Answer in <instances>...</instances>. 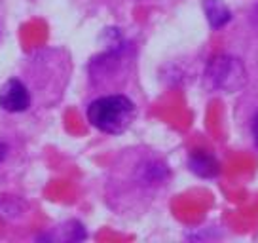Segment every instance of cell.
<instances>
[{
  "mask_svg": "<svg viewBox=\"0 0 258 243\" xmlns=\"http://www.w3.org/2000/svg\"><path fill=\"white\" fill-rule=\"evenodd\" d=\"M203 8H205L207 21H209L213 29H220V27H224L232 19V12L228 10V6L222 0H205Z\"/></svg>",
  "mask_w": 258,
  "mask_h": 243,
  "instance_id": "5",
  "label": "cell"
},
{
  "mask_svg": "<svg viewBox=\"0 0 258 243\" xmlns=\"http://www.w3.org/2000/svg\"><path fill=\"white\" fill-rule=\"evenodd\" d=\"M207 78L213 82V86L226 91H235L241 88L245 82V73H243L241 63L234 57L220 55L215 57L209 63L207 69Z\"/></svg>",
  "mask_w": 258,
  "mask_h": 243,
  "instance_id": "2",
  "label": "cell"
},
{
  "mask_svg": "<svg viewBox=\"0 0 258 243\" xmlns=\"http://www.w3.org/2000/svg\"><path fill=\"white\" fill-rule=\"evenodd\" d=\"M6 154H8V146H6L4 143H2V141H0V162L6 158Z\"/></svg>",
  "mask_w": 258,
  "mask_h": 243,
  "instance_id": "7",
  "label": "cell"
},
{
  "mask_svg": "<svg viewBox=\"0 0 258 243\" xmlns=\"http://www.w3.org/2000/svg\"><path fill=\"white\" fill-rule=\"evenodd\" d=\"M250 135H252L254 145L258 146V112L254 114V118H252V122H250Z\"/></svg>",
  "mask_w": 258,
  "mask_h": 243,
  "instance_id": "6",
  "label": "cell"
},
{
  "mask_svg": "<svg viewBox=\"0 0 258 243\" xmlns=\"http://www.w3.org/2000/svg\"><path fill=\"white\" fill-rule=\"evenodd\" d=\"M188 165H190V169L192 173H196L198 177H203V178H213L218 175V162L215 160V156L209 154V152H203V150H198V152H194L190 156V160H188Z\"/></svg>",
  "mask_w": 258,
  "mask_h": 243,
  "instance_id": "4",
  "label": "cell"
},
{
  "mask_svg": "<svg viewBox=\"0 0 258 243\" xmlns=\"http://www.w3.org/2000/svg\"><path fill=\"white\" fill-rule=\"evenodd\" d=\"M89 124L103 133L120 135L135 120V105L125 95H106L88 106Z\"/></svg>",
  "mask_w": 258,
  "mask_h": 243,
  "instance_id": "1",
  "label": "cell"
},
{
  "mask_svg": "<svg viewBox=\"0 0 258 243\" xmlns=\"http://www.w3.org/2000/svg\"><path fill=\"white\" fill-rule=\"evenodd\" d=\"M31 105L29 89L23 82L8 80L0 88V106L8 112H23Z\"/></svg>",
  "mask_w": 258,
  "mask_h": 243,
  "instance_id": "3",
  "label": "cell"
}]
</instances>
